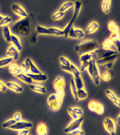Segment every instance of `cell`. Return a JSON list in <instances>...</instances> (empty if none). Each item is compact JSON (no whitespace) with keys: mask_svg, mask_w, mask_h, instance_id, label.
Instances as JSON below:
<instances>
[{"mask_svg":"<svg viewBox=\"0 0 120 135\" xmlns=\"http://www.w3.org/2000/svg\"><path fill=\"white\" fill-rule=\"evenodd\" d=\"M12 32L14 33V35H20L26 36L28 35L30 31H31V20H30L29 17H27L25 19L20 20L19 21H17L12 27Z\"/></svg>","mask_w":120,"mask_h":135,"instance_id":"1","label":"cell"},{"mask_svg":"<svg viewBox=\"0 0 120 135\" xmlns=\"http://www.w3.org/2000/svg\"><path fill=\"white\" fill-rule=\"evenodd\" d=\"M99 43L94 40H86L76 45L75 50L80 55L86 54V53H93L99 50Z\"/></svg>","mask_w":120,"mask_h":135,"instance_id":"2","label":"cell"},{"mask_svg":"<svg viewBox=\"0 0 120 135\" xmlns=\"http://www.w3.org/2000/svg\"><path fill=\"white\" fill-rule=\"evenodd\" d=\"M88 74L90 75L91 80H93L94 84L95 86H99L101 83V74L100 70H99L98 65L96 64V61L94 59H92L89 63V65L87 68Z\"/></svg>","mask_w":120,"mask_h":135,"instance_id":"3","label":"cell"},{"mask_svg":"<svg viewBox=\"0 0 120 135\" xmlns=\"http://www.w3.org/2000/svg\"><path fill=\"white\" fill-rule=\"evenodd\" d=\"M48 107L49 109H50L53 111H57L61 108V105H62V102H61L59 99H58L56 95H50L49 97H48Z\"/></svg>","mask_w":120,"mask_h":135,"instance_id":"4","label":"cell"},{"mask_svg":"<svg viewBox=\"0 0 120 135\" xmlns=\"http://www.w3.org/2000/svg\"><path fill=\"white\" fill-rule=\"evenodd\" d=\"M83 121H84V118L82 117H80V118L77 119H73V120L65 128V132L69 133V132H73V131H75V130L80 129Z\"/></svg>","mask_w":120,"mask_h":135,"instance_id":"5","label":"cell"},{"mask_svg":"<svg viewBox=\"0 0 120 135\" xmlns=\"http://www.w3.org/2000/svg\"><path fill=\"white\" fill-rule=\"evenodd\" d=\"M103 126L106 132H108L109 135H116V123L112 118H106L103 121Z\"/></svg>","mask_w":120,"mask_h":135,"instance_id":"6","label":"cell"},{"mask_svg":"<svg viewBox=\"0 0 120 135\" xmlns=\"http://www.w3.org/2000/svg\"><path fill=\"white\" fill-rule=\"evenodd\" d=\"M88 109L92 112H94L97 115H103L104 113V106L103 103H99V102L91 101L88 103Z\"/></svg>","mask_w":120,"mask_h":135,"instance_id":"7","label":"cell"},{"mask_svg":"<svg viewBox=\"0 0 120 135\" xmlns=\"http://www.w3.org/2000/svg\"><path fill=\"white\" fill-rule=\"evenodd\" d=\"M33 127L32 123L27 121H19L15 122L9 129L13 130V131H22V130H29Z\"/></svg>","mask_w":120,"mask_h":135,"instance_id":"8","label":"cell"},{"mask_svg":"<svg viewBox=\"0 0 120 135\" xmlns=\"http://www.w3.org/2000/svg\"><path fill=\"white\" fill-rule=\"evenodd\" d=\"M93 59V54L92 53H86V54L80 55V71H85L87 70L88 66L90 63V61Z\"/></svg>","mask_w":120,"mask_h":135,"instance_id":"9","label":"cell"},{"mask_svg":"<svg viewBox=\"0 0 120 135\" xmlns=\"http://www.w3.org/2000/svg\"><path fill=\"white\" fill-rule=\"evenodd\" d=\"M85 32L80 28H75L74 27H71L69 30L67 37L73 38V39H83L85 37Z\"/></svg>","mask_w":120,"mask_h":135,"instance_id":"10","label":"cell"},{"mask_svg":"<svg viewBox=\"0 0 120 135\" xmlns=\"http://www.w3.org/2000/svg\"><path fill=\"white\" fill-rule=\"evenodd\" d=\"M118 57H119V52L118 51H114L113 53L106 56V57L99 58L98 62H96V64H97V65H106L107 63L114 62V61L116 60Z\"/></svg>","mask_w":120,"mask_h":135,"instance_id":"11","label":"cell"},{"mask_svg":"<svg viewBox=\"0 0 120 135\" xmlns=\"http://www.w3.org/2000/svg\"><path fill=\"white\" fill-rule=\"evenodd\" d=\"M12 10L15 14L20 17L21 19H25V18L28 17V14L26 12V10L23 8L22 6H20L19 4H13L12 6Z\"/></svg>","mask_w":120,"mask_h":135,"instance_id":"12","label":"cell"},{"mask_svg":"<svg viewBox=\"0 0 120 135\" xmlns=\"http://www.w3.org/2000/svg\"><path fill=\"white\" fill-rule=\"evenodd\" d=\"M102 49L106 51H118V49L116 47V45L114 44L113 42L108 38V39L104 40L101 44Z\"/></svg>","mask_w":120,"mask_h":135,"instance_id":"13","label":"cell"},{"mask_svg":"<svg viewBox=\"0 0 120 135\" xmlns=\"http://www.w3.org/2000/svg\"><path fill=\"white\" fill-rule=\"evenodd\" d=\"M53 88L57 91H61V90H65V80L62 76H58L55 79V80L53 81Z\"/></svg>","mask_w":120,"mask_h":135,"instance_id":"14","label":"cell"},{"mask_svg":"<svg viewBox=\"0 0 120 135\" xmlns=\"http://www.w3.org/2000/svg\"><path fill=\"white\" fill-rule=\"evenodd\" d=\"M81 8H82V2L80 1V0H77L73 3V18L70 20L71 22L74 23V21L77 19V17L79 16L80 12L81 11Z\"/></svg>","mask_w":120,"mask_h":135,"instance_id":"15","label":"cell"},{"mask_svg":"<svg viewBox=\"0 0 120 135\" xmlns=\"http://www.w3.org/2000/svg\"><path fill=\"white\" fill-rule=\"evenodd\" d=\"M6 86L7 89H10V90L13 91L15 93H22L23 91V88L19 84L15 83V82H12V81H9V82H6Z\"/></svg>","mask_w":120,"mask_h":135,"instance_id":"16","label":"cell"},{"mask_svg":"<svg viewBox=\"0 0 120 135\" xmlns=\"http://www.w3.org/2000/svg\"><path fill=\"white\" fill-rule=\"evenodd\" d=\"M6 55H7V57L12 58L13 60H17V59H19V57H20V51L12 45V46H10L8 48V50H6Z\"/></svg>","mask_w":120,"mask_h":135,"instance_id":"17","label":"cell"},{"mask_svg":"<svg viewBox=\"0 0 120 135\" xmlns=\"http://www.w3.org/2000/svg\"><path fill=\"white\" fill-rule=\"evenodd\" d=\"M30 78L32 79L33 81H36V82H43L48 80V76L45 73H37V74H34V73H28L27 74Z\"/></svg>","mask_w":120,"mask_h":135,"instance_id":"18","label":"cell"},{"mask_svg":"<svg viewBox=\"0 0 120 135\" xmlns=\"http://www.w3.org/2000/svg\"><path fill=\"white\" fill-rule=\"evenodd\" d=\"M11 42L12 43V46L15 47L16 49L20 52L22 50V43L20 42V38L16 35H12L11 37Z\"/></svg>","mask_w":120,"mask_h":135,"instance_id":"19","label":"cell"},{"mask_svg":"<svg viewBox=\"0 0 120 135\" xmlns=\"http://www.w3.org/2000/svg\"><path fill=\"white\" fill-rule=\"evenodd\" d=\"M98 29H99V23L97 21H92L91 23L88 26V27H87L85 34H88V35L94 34V33H95Z\"/></svg>","mask_w":120,"mask_h":135,"instance_id":"20","label":"cell"},{"mask_svg":"<svg viewBox=\"0 0 120 135\" xmlns=\"http://www.w3.org/2000/svg\"><path fill=\"white\" fill-rule=\"evenodd\" d=\"M29 86H30V88L35 93L42 94V95H45V94L47 93V89H46L45 86H43L37 85V84H30Z\"/></svg>","mask_w":120,"mask_h":135,"instance_id":"21","label":"cell"},{"mask_svg":"<svg viewBox=\"0 0 120 135\" xmlns=\"http://www.w3.org/2000/svg\"><path fill=\"white\" fill-rule=\"evenodd\" d=\"M27 61V65H28V69L29 73H34V74H37V73H41L42 72L39 70V68H37V66L33 63V61L30 58H26Z\"/></svg>","mask_w":120,"mask_h":135,"instance_id":"22","label":"cell"},{"mask_svg":"<svg viewBox=\"0 0 120 135\" xmlns=\"http://www.w3.org/2000/svg\"><path fill=\"white\" fill-rule=\"evenodd\" d=\"M8 70H9V72L14 76L18 75L20 73H22L21 68H20L18 65H16V64H13V63H12L11 65H8Z\"/></svg>","mask_w":120,"mask_h":135,"instance_id":"23","label":"cell"},{"mask_svg":"<svg viewBox=\"0 0 120 135\" xmlns=\"http://www.w3.org/2000/svg\"><path fill=\"white\" fill-rule=\"evenodd\" d=\"M16 78L17 79H19L20 80H21L22 82H24V83H27V84H33V80L31 78L29 77L28 75L26 74V73H19L18 75H16Z\"/></svg>","mask_w":120,"mask_h":135,"instance_id":"24","label":"cell"},{"mask_svg":"<svg viewBox=\"0 0 120 135\" xmlns=\"http://www.w3.org/2000/svg\"><path fill=\"white\" fill-rule=\"evenodd\" d=\"M37 135H48V127L45 124L40 123L36 127Z\"/></svg>","mask_w":120,"mask_h":135,"instance_id":"25","label":"cell"},{"mask_svg":"<svg viewBox=\"0 0 120 135\" xmlns=\"http://www.w3.org/2000/svg\"><path fill=\"white\" fill-rule=\"evenodd\" d=\"M12 30L9 27V26L3 27V35L4 40L7 42H11V37H12Z\"/></svg>","mask_w":120,"mask_h":135,"instance_id":"26","label":"cell"},{"mask_svg":"<svg viewBox=\"0 0 120 135\" xmlns=\"http://www.w3.org/2000/svg\"><path fill=\"white\" fill-rule=\"evenodd\" d=\"M49 35H55V36H64V33L62 29L57 28V27H48Z\"/></svg>","mask_w":120,"mask_h":135,"instance_id":"27","label":"cell"},{"mask_svg":"<svg viewBox=\"0 0 120 135\" xmlns=\"http://www.w3.org/2000/svg\"><path fill=\"white\" fill-rule=\"evenodd\" d=\"M111 0H103V2H102V9H103L104 13H109V12H111Z\"/></svg>","mask_w":120,"mask_h":135,"instance_id":"28","label":"cell"},{"mask_svg":"<svg viewBox=\"0 0 120 135\" xmlns=\"http://www.w3.org/2000/svg\"><path fill=\"white\" fill-rule=\"evenodd\" d=\"M88 94L84 88L81 89H77V99L78 101H82L88 98Z\"/></svg>","mask_w":120,"mask_h":135,"instance_id":"29","label":"cell"},{"mask_svg":"<svg viewBox=\"0 0 120 135\" xmlns=\"http://www.w3.org/2000/svg\"><path fill=\"white\" fill-rule=\"evenodd\" d=\"M109 39H111L112 42H113L114 44L116 45V47L117 48V49H118V48H119V42H120L119 32H117V33H111Z\"/></svg>","mask_w":120,"mask_h":135,"instance_id":"30","label":"cell"},{"mask_svg":"<svg viewBox=\"0 0 120 135\" xmlns=\"http://www.w3.org/2000/svg\"><path fill=\"white\" fill-rule=\"evenodd\" d=\"M73 2L71 1H67V2H65L61 7L59 8V11L62 12H65L66 11H68V10H70L71 8H73Z\"/></svg>","mask_w":120,"mask_h":135,"instance_id":"31","label":"cell"},{"mask_svg":"<svg viewBox=\"0 0 120 135\" xmlns=\"http://www.w3.org/2000/svg\"><path fill=\"white\" fill-rule=\"evenodd\" d=\"M12 61H13V59L9 57L1 58V59H0V68H4V67H6V66H8L9 65H11L12 63Z\"/></svg>","mask_w":120,"mask_h":135,"instance_id":"32","label":"cell"},{"mask_svg":"<svg viewBox=\"0 0 120 135\" xmlns=\"http://www.w3.org/2000/svg\"><path fill=\"white\" fill-rule=\"evenodd\" d=\"M108 29L111 33H117L119 32V27L116 24V22H114L113 20H111L108 23Z\"/></svg>","mask_w":120,"mask_h":135,"instance_id":"33","label":"cell"},{"mask_svg":"<svg viewBox=\"0 0 120 135\" xmlns=\"http://www.w3.org/2000/svg\"><path fill=\"white\" fill-rule=\"evenodd\" d=\"M35 30H36V34L37 35H49V31H48V27H44L40 25H36L35 27Z\"/></svg>","mask_w":120,"mask_h":135,"instance_id":"34","label":"cell"},{"mask_svg":"<svg viewBox=\"0 0 120 135\" xmlns=\"http://www.w3.org/2000/svg\"><path fill=\"white\" fill-rule=\"evenodd\" d=\"M73 81H74V84L77 89L84 88V82H83V80H82V78H81V76L73 78Z\"/></svg>","mask_w":120,"mask_h":135,"instance_id":"35","label":"cell"},{"mask_svg":"<svg viewBox=\"0 0 120 135\" xmlns=\"http://www.w3.org/2000/svg\"><path fill=\"white\" fill-rule=\"evenodd\" d=\"M12 22V18L10 16H4V18L2 19V20L0 21V27H6L9 26Z\"/></svg>","mask_w":120,"mask_h":135,"instance_id":"36","label":"cell"},{"mask_svg":"<svg viewBox=\"0 0 120 135\" xmlns=\"http://www.w3.org/2000/svg\"><path fill=\"white\" fill-rule=\"evenodd\" d=\"M70 88H71V95H73V98H74L76 101H78V99H77V88H76V86H75V84H74L73 79H71V80Z\"/></svg>","mask_w":120,"mask_h":135,"instance_id":"37","label":"cell"},{"mask_svg":"<svg viewBox=\"0 0 120 135\" xmlns=\"http://www.w3.org/2000/svg\"><path fill=\"white\" fill-rule=\"evenodd\" d=\"M70 68H71V74H73V78L79 77V76H80V69H79V68L77 67V66L74 65L73 64H71Z\"/></svg>","mask_w":120,"mask_h":135,"instance_id":"38","label":"cell"},{"mask_svg":"<svg viewBox=\"0 0 120 135\" xmlns=\"http://www.w3.org/2000/svg\"><path fill=\"white\" fill-rule=\"evenodd\" d=\"M112 73L111 71H106L103 73V75H101V80H103L105 82H108L112 79Z\"/></svg>","mask_w":120,"mask_h":135,"instance_id":"39","label":"cell"},{"mask_svg":"<svg viewBox=\"0 0 120 135\" xmlns=\"http://www.w3.org/2000/svg\"><path fill=\"white\" fill-rule=\"evenodd\" d=\"M64 16H65V12H60V11H57V12H56L55 13L52 14L51 19L53 20H60L61 19H63Z\"/></svg>","mask_w":120,"mask_h":135,"instance_id":"40","label":"cell"},{"mask_svg":"<svg viewBox=\"0 0 120 135\" xmlns=\"http://www.w3.org/2000/svg\"><path fill=\"white\" fill-rule=\"evenodd\" d=\"M105 94H106V95L108 96V98L109 99V100H111L112 102L115 101V100H117V99L118 98L116 94H115L112 90H109V89H108V90L105 91Z\"/></svg>","mask_w":120,"mask_h":135,"instance_id":"41","label":"cell"},{"mask_svg":"<svg viewBox=\"0 0 120 135\" xmlns=\"http://www.w3.org/2000/svg\"><path fill=\"white\" fill-rule=\"evenodd\" d=\"M59 63L60 65H64V66H70L71 65V61L68 59V58L65 57L64 56H61L59 57Z\"/></svg>","mask_w":120,"mask_h":135,"instance_id":"42","label":"cell"},{"mask_svg":"<svg viewBox=\"0 0 120 135\" xmlns=\"http://www.w3.org/2000/svg\"><path fill=\"white\" fill-rule=\"evenodd\" d=\"M14 123H15V121L13 120V119H9V120L4 122L3 124H2V127L4 129H9Z\"/></svg>","mask_w":120,"mask_h":135,"instance_id":"43","label":"cell"},{"mask_svg":"<svg viewBox=\"0 0 120 135\" xmlns=\"http://www.w3.org/2000/svg\"><path fill=\"white\" fill-rule=\"evenodd\" d=\"M56 96L59 99V100L61 101V102H63V100H64V98H65V90H61V91H57L56 92Z\"/></svg>","mask_w":120,"mask_h":135,"instance_id":"44","label":"cell"},{"mask_svg":"<svg viewBox=\"0 0 120 135\" xmlns=\"http://www.w3.org/2000/svg\"><path fill=\"white\" fill-rule=\"evenodd\" d=\"M71 109H73V110L74 111V113H75L78 117H82V116H83L84 111L82 110V109L79 108V107H74V108H71Z\"/></svg>","mask_w":120,"mask_h":135,"instance_id":"45","label":"cell"},{"mask_svg":"<svg viewBox=\"0 0 120 135\" xmlns=\"http://www.w3.org/2000/svg\"><path fill=\"white\" fill-rule=\"evenodd\" d=\"M12 119L15 121V122H19V121H21L22 120V115L20 112H15V114L12 117Z\"/></svg>","mask_w":120,"mask_h":135,"instance_id":"46","label":"cell"},{"mask_svg":"<svg viewBox=\"0 0 120 135\" xmlns=\"http://www.w3.org/2000/svg\"><path fill=\"white\" fill-rule=\"evenodd\" d=\"M68 135H85V132H84L81 129H78V130H75L73 132H71L67 133Z\"/></svg>","mask_w":120,"mask_h":135,"instance_id":"47","label":"cell"},{"mask_svg":"<svg viewBox=\"0 0 120 135\" xmlns=\"http://www.w3.org/2000/svg\"><path fill=\"white\" fill-rule=\"evenodd\" d=\"M67 112H68V114L70 115L71 118H73V119H77V118H79L80 117H78L76 114L74 113V111L73 110V109L71 108H68L67 109Z\"/></svg>","mask_w":120,"mask_h":135,"instance_id":"48","label":"cell"},{"mask_svg":"<svg viewBox=\"0 0 120 135\" xmlns=\"http://www.w3.org/2000/svg\"><path fill=\"white\" fill-rule=\"evenodd\" d=\"M6 90H7V88H6V84L4 82H2V81H0V92L4 93V92H6Z\"/></svg>","mask_w":120,"mask_h":135,"instance_id":"49","label":"cell"},{"mask_svg":"<svg viewBox=\"0 0 120 135\" xmlns=\"http://www.w3.org/2000/svg\"><path fill=\"white\" fill-rule=\"evenodd\" d=\"M28 133H29V130H22V131H20L18 135H28Z\"/></svg>","mask_w":120,"mask_h":135,"instance_id":"50","label":"cell"},{"mask_svg":"<svg viewBox=\"0 0 120 135\" xmlns=\"http://www.w3.org/2000/svg\"><path fill=\"white\" fill-rule=\"evenodd\" d=\"M113 103L116 105L117 107H119L120 106V101H119V98H117V100H115V101H113Z\"/></svg>","mask_w":120,"mask_h":135,"instance_id":"51","label":"cell"},{"mask_svg":"<svg viewBox=\"0 0 120 135\" xmlns=\"http://www.w3.org/2000/svg\"><path fill=\"white\" fill-rule=\"evenodd\" d=\"M112 65H113V62H111V63H107L106 64V67H107V69H111V68L112 67Z\"/></svg>","mask_w":120,"mask_h":135,"instance_id":"52","label":"cell"},{"mask_svg":"<svg viewBox=\"0 0 120 135\" xmlns=\"http://www.w3.org/2000/svg\"><path fill=\"white\" fill-rule=\"evenodd\" d=\"M3 18H4L3 15H0V21H1V20H2V19H3Z\"/></svg>","mask_w":120,"mask_h":135,"instance_id":"53","label":"cell"},{"mask_svg":"<svg viewBox=\"0 0 120 135\" xmlns=\"http://www.w3.org/2000/svg\"><path fill=\"white\" fill-rule=\"evenodd\" d=\"M4 70V68H0V72H1V71H3Z\"/></svg>","mask_w":120,"mask_h":135,"instance_id":"54","label":"cell"}]
</instances>
